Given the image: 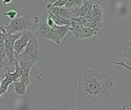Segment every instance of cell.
Instances as JSON below:
<instances>
[{
    "label": "cell",
    "instance_id": "7402d4cb",
    "mask_svg": "<svg viewBox=\"0 0 131 110\" xmlns=\"http://www.w3.org/2000/svg\"><path fill=\"white\" fill-rule=\"evenodd\" d=\"M68 110H78V109H75V108H72V109H68Z\"/></svg>",
    "mask_w": 131,
    "mask_h": 110
},
{
    "label": "cell",
    "instance_id": "d6986e66",
    "mask_svg": "<svg viewBox=\"0 0 131 110\" xmlns=\"http://www.w3.org/2000/svg\"><path fill=\"white\" fill-rule=\"evenodd\" d=\"M11 1H12V0H3L4 5H9V4H11Z\"/></svg>",
    "mask_w": 131,
    "mask_h": 110
},
{
    "label": "cell",
    "instance_id": "8fae6325",
    "mask_svg": "<svg viewBox=\"0 0 131 110\" xmlns=\"http://www.w3.org/2000/svg\"><path fill=\"white\" fill-rule=\"evenodd\" d=\"M53 29L56 30L60 40H62L67 35V33H69V27H66V26H53Z\"/></svg>",
    "mask_w": 131,
    "mask_h": 110
},
{
    "label": "cell",
    "instance_id": "7c38bea8",
    "mask_svg": "<svg viewBox=\"0 0 131 110\" xmlns=\"http://www.w3.org/2000/svg\"><path fill=\"white\" fill-rule=\"evenodd\" d=\"M45 39H49V40H51V41L56 42L57 45H60V44H61V40H60V38H58V35H57L56 30L53 29V27H51L50 32H49V34L46 35V38H45Z\"/></svg>",
    "mask_w": 131,
    "mask_h": 110
},
{
    "label": "cell",
    "instance_id": "277c9868",
    "mask_svg": "<svg viewBox=\"0 0 131 110\" xmlns=\"http://www.w3.org/2000/svg\"><path fill=\"white\" fill-rule=\"evenodd\" d=\"M33 35H34V32H29V30H24L22 33V35L15 41V45H14L15 55H18V53H21L24 50V47L27 46V44L33 38Z\"/></svg>",
    "mask_w": 131,
    "mask_h": 110
},
{
    "label": "cell",
    "instance_id": "3957f363",
    "mask_svg": "<svg viewBox=\"0 0 131 110\" xmlns=\"http://www.w3.org/2000/svg\"><path fill=\"white\" fill-rule=\"evenodd\" d=\"M39 17H30V16H22V17H16L15 19H11L10 22H5V26H3L5 32L10 34H16V33H22L27 30L28 28L35 26L39 23Z\"/></svg>",
    "mask_w": 131,
    "mask_h": 110
},
{
    "label": "cell",
    "instance_id": "ba28073f",
    "mask_svg": "<svg viewBox=\"0 0 131 110\" xmlns=\"http://www.w3.org/2000/svg\"><path fill=\"white\" fill-rule=\"evenodd\" d=\"M50 29H51V27H49L45 21H41V19H40L39 23H38V28H37V30L34 32V34H35L38 38H40V39H45L46 35L49 34V32H50Z\"/></svg>",
    "mask_w": 131,
    "mask_h": 110
},
{
    "label": "cell",
    "instance_id": "9a60e30c",
    "mask_svg": "<svg viewBox=\"0 0 131 110\" xmlns=\"http://www.w3.org/2000/svg\"><path fill=\"white\" fill-rule=\"evenodd\" d=\"M3 15L6 16V17H9V19L11 21V19H15L18 16V12H17L16 10H10V11H7V12H5V14H3Z\"/></svg>",
    "mask_w": 131,
    "mask_h": 110
},
{
    "label": "cell",
    "instance_id": "5bb4252c",
    "mask_svg": "<svg viewBox=\"0 0 131 110\" xmlns=\"http://www.w3.org/2000/svg\"><path fill=\"white\" fill-rule=\"evenodd\" d=\"M9 86H10L9 81H7V80L4 78L3 80H1V82H0V99H1V96H3L4 93H6V92H7V88H9Z\"/></svg>",
    "mask_w": 131,
    "mask_h": 110
},
{
    "label": "cell",
    "instance_id": "ffe728a7",
    "mask_svg": "<svg viewBox=\"0 0 131 110\" xmlns=\"http://www.w3.org/2000/svg\"><path fill=\"white\" fill-rule=\"evenodd\" d=\"M55 1H57V0H47V4H53Z\"/></svg>",
    "mask_w": 131,
    "mask_h": 110
},
{
    "label": "cell",
    "instance_id": "52a82bcc",
    "mask_svg": "<svg viewBox=\"0 0 131 110\" xmlns=\"http://www.w3.org/2000/svg\"><path fill=\"white\" fill-rule=\"evenodd\" d=\"M46 7H47L49 14H52V15H55V16L62 17V18H67V19L72 18L70 10L66 9V7H56V6H52V5H50V4H47Z\"/></svg>",
    "mask_w": 131,
    "mask_h": 110
},
{
    "label": "cell",
    "instance_id": "5b68a950",
    "mask_svg": "<svg viewBox=\"0 0 131 110\" xmlns=\"http://www.w3.org/2000/svg\"><path fill=\"white\" fill-rule=\"evenodd\" d=\"M85 19H86V22L103 23V9L97 3H94L91 12L85 16Z\"/></svg>",
    "mask_w": 131,
    "mask_h": 110
},
{
    "label": "cell",
    "instance_id": "4fadbf2b",
    "mask_svg": "<svg viewBox=\"0 0 131 110\" xmlns=\"http://www.w3.org/2000/svg\"><path fill=\"white\" fill-rule=\"evenodd\" d=\"M122 55L124 58L126 59H130L131 57V48H130V40L125 42V45L123 46V50H122Z\"/></svg>",
    "mask_w": 131,
    "mask_h": 110
},
{
    "label": "cell",
    "instance_id": "7a4b0ae2",
    "mask_svg": "<svg viewBox=\"0 0 131 110\" xmlns=\"http://www.w3.org/2000/svg\"><path fill=\"white\" fill-rule=\"evenodd\" d=\"M15 59L18 62V65L22 69V74H27V75H29L34 64L39 60L42 63V67H44L45 58L39 51V42L34 35L29 40L27 46L24 47V50L18 55H15Z\"/></svg>",
    "mask_w": 131,
    "mask_h": 110
},
{
    "label": "cell",
    "instance_id": "30bf717a",
    "mask_svg": "<svg viewBox=\"0 0 131 110\" xmlns=\"http://www.w3.org/2000/svg\"><path fill=\"white\" fill-rule=\"evenodd\" d=\"M49 16L51 17V19L53 21L55 26H66V27H69L70 26V21L67 18H62V17H58V16H55L52 14H49Z\"/></svg>",
    "mask_w": 131,
    "mask_h": 110
},
{
    "label": "cell",
    "instance_id": "6da1fadb",
    "mask_svg": "<svg viewBox=\"0 0 131 110\" xmlns=\"http://www.w3.org/2000/svg\"><path fill=\"white\" fill-rule=\"evenodd\" d=\"M113 87L111 75L98 69H89L78 78L75 94L83 104L92 105L107 101Z\"/></svg>",
    "mask_w": 131,
    "mask_h": 110
},
{
    "label": "cell",
    "instance_id": "9c48e42d",
    "mask_svg": "<svg viewBox=\"0 0 131 110\" xmlns=\"http://www.w3.org/2000/svg\"><path fill=\"white\" fill-rule=\"evenodd\" d=\"M14 90L18 96H26V91H27V86L24 85L22 81H15L14 82Z\"/></svg>",
    "mask_w": 131,
    "mask_h": 110
},
{
    "label": "cell",
    "instance_id": "e0dca14e",
    "mask_svg": "<svg viewBox=\"0 0 131 110\" xmlns=\"http://www.w3.org/2000/svg\"><path fill=\"white\" fill-rule=\"evenodd\" d=\"M113 64H118V65H122V67H124V68H126L127 70H130V65H126L125 63H122V62H112Z\"/></svg>",
    "mask_w": 131,
    "mask_h": 110
},
{
    "label": "cell",
    "instance_id": "ac0fdd59",
    "mask_svg": "<svg viewBox=\"0 0 131 110\" xmlns=\"http://www.w3.org/2000/svg\"><path fill=\"white\" fill-rule=\"evenodd\" d=\"M75 1V7H79L80 5L83 4V1H84V0H74Z\"/></svg>",
    "mask_w": 131,
    "mask_h": 110
},
{
    "label": "cell",
    "instance_id": "2e32d148",
    "mask_svg": "<svg viewBox=\"0 0 131 110\" xmlns=\"http://www.w3.org/2000/svg\"><path fill=\"white\" fill-rule=\"evenodd\" d=\"M45 22H46V24L49 26V27H53V26H55V23H53V21L51 19V17H50V16H47V19L45 21Z\"/></svg>",
    "mask_w": 131,
    "mask_h": 110
},
{
    "label": "cell",
    "instance_id": "44dd1931",
    "mask_svg": "<svg viewBox=\"0 0 131 110\" xmlns=\"http://www.w3.org/2000/svg\"><path fill=\"white\" fill-rule=\"evenodd\" d=\"M120 110H126V106H125V105H122V109H120Z\"/></svg>",
    "mask_w": 131,
    "mask_h": 110
},
{
    "label": "cell",
    "instance_id": "8992f818",
    "mask_svg": "<svg viewBox=\"0 0 131 110\" xmlns=\"http://www.w3.org/2000/svg\"><path fill=\"white\" fill-rule=\"evenodd\" d=\"M92 5H94V3L91 0H84L79 7H73L70 10L72 17H83V16L89 15L92 10Z\"/></svg>",
    "mask_w": 131,
    "mask_h": 110
}]
</instances>
